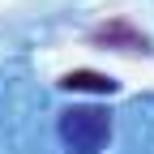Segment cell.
Instances as JSON below:
<instances>
[{"label": "cell", "mask_w": 154, "mask_h": 154, "mask_svg": "<svg viewBox=\"0 0 154 154\" xmlns=\"http://www.w3.org/2000/svg\"><path fill=\"white\" fill-rule=\"evenodd\" d=\"M60 137L69 154H99L111 137V116L103 107H69L60 116Z\"/></svg>", "instance_id": "cell-1"}, {"label": "cell", "mask_w": 154, "mask_h": 154, "mask_svg": "<svg viewBox=\"0 0 154 154\" xmlns=\"http://www.w3.org/2000/svg\"><path fill=\"white\" fill-rule=\"evenodd\" d=\"M60 86H64V90H99V94H111V90H116V82H111V77H103V73H90V69H77V73H69Z\"/></svg>", "instance_id": "cell-2"}, {"label": "cell", "mask_w": 154, "mask_h": 154, "mask_svg": "<svg viewBox=\"0 0 154 154\" xmlns=\"http://www.w3.org/2000/svg\"><path fill=\"white\" fill-rule=\"evenodd\" d=\"M99 38H107V43H124V47H146V34L128 30L124 22H111V26H103V30H99Z\"/></svg>", "instance_id": "cell-3"}]
</instances>
